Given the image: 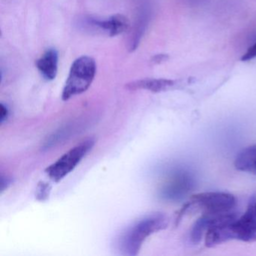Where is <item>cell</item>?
Wrapping results in <instances>:
<instances>
[{"mask_svg": "<svg viewBox=\"0 0 256 256\" xmlns=\"http://www.w3.org/2000/svg\"><path fill=\"white\" fill-rule=\"evenodd\" d=\"M168 226V218L162 212L148 214L128 226L120 236L118 247L124 256H137L146 238Z\"/></svg>", "mask_w": 256, "mask_h": 256, "instance_id": "6da1fadb", "label": "cell"}, {"mask_svg": "<svg viewBox=\"0 0 256 256\" xmlns=\"http://www.w3.org/2000/svg\"><path fill=\"white\" fill-rule=\"evenodd\" d=\"M232 240L247 242L256 241V220L244 214L232 221L212 226L205 234L206 247H214Z\"/></svg>", "mask_w": 256, "mask_h": 256, "instance_id": "7a4b0ae2", "label": "cell"}, {"mask_svg": "<svg viewBox=\"0 0 256 256\" xmlns=\"http://www.w3.org/2000/svg\"><path fill=\"white\" fill-rule=\"evenodd\" d=\"M236 200L233 194L224 192H205L193 194L178 212L176 222L192 210H199L203 214H224L234 211Z\"/></svg>", "mask_w": 256, "mask_h": 256, "instance_id": "3957f363", "label": "cell"}, {"mask_svg": "<svg viewBox=\"0 0 256 256\" xmlns=\"http://www.w3.org/2000/svg\"><path fill=\"white\" fill-rule=\"evenodd\" d=\"M96 73V64L92 58L82 56L74 61L62 92V100L68 101L89 89Z\"/></svg>", "mask_w": 256, "mask_h": 256, "instance_id": "277c9868", "label": "cell"}, {"mask_svg": "<svg viewBox=\"0 0 256 256\" xmlns=\"http://www.w3.org/2000/svg\"><path fill=\"white\" fill-rule=\"evenodd\" d=\"M95 139L88 138L70 149L46 169L49 178L58 182L71 173L95 145Z\"/></svg>", "mask_w": 256, "mask_h": 256, "instance_id": "5b68a950", "label": "cell"}, {"mask_svg": "<svg viewBox=\"0 0 256 256\" xmlns=\"http://www.w3.org/2000/svg\"><path fill=\"white\" fill-rule=\"evenodd\" d=\"M194 185L192 175L185 170L172 172L160 188V194L164 200L176 202L184 198Z\"/></svg>", "mask_w": 256, "mask_h": 256, "instance_id": "8992f818", "label": "cell"}, {"mask_svg": "<svg viewBox=\"0 0 256 256\" xmlns=\"http://www.w3.org/2000/svg\"><path fill=\"white\" fill-rule=\"evenodd\" d=\"M84 22V26L88 29L110 37L122 34L130 28V22L122 14H115L106 20L88 18L85 19Z\"/></svg>", "mask_w": 256, "mask_h": 256, "instance_id": "52a82bcc", "label": "cell"}, {"mask_svg": "<svg viewBox=\"0 0 256 256\" xmlns=\"http://www.w3.org/2000/svg\"><path fill=\"white\" fill-rule=\"evenodd\" d=\"M234 211L224 212V214H203V215L197 220L192 228L190 233V239L194 244L200 242L204 235L212 226L224 222L230 221L236 218Z\"/></svg>", "mask_w": 256, "mask_h": 256, "instance_id": "ba28073f", "label": "cell"}, {"mask_svg": "<svg viewBox=\"0 0 256 256\" xmlns=\"http://www.w3.org/2000/svg\"><path fill=\"white\" fill-rule=\"evenodd\" d=\"M176 85V82L168 79L146 78L132 82L126 84V88L130 90H145L152 92H161L172 89Z\"/></svg>", "mask_w": 256, "mask_h": 256, "instance_id": "9c48e42d", "label": "cell"}, {"mask_svg": "<svg viewBox=\"0 0 256 256\" xmlns=\"http://www.w3.org/2000/svg\"><path fill=\"white\" fill-rule=\"evenodd\" d=\"M58 53L55 49L50 48L36 61V65L42 77L47 80H53L58 71Z\"/></svg>", "mask_w": 256, "mask_h": 256, "instance_id": "30bf717a", "label": "cell"}, {"mask_svg": "<svg viewBox=\"0 0 256 256\" xmlns=\"http://www.w3.org/2000/svg\"><path fill=\"white\" fill-rule=\"evenodd\" d=\"M234 166L238 170L256 175V144L244 148L238 154Z\"/></svg>", "mask_w": 256, "mask_h": 256, "instance_id": "8fae6325", "label": "cell"}, {"mask_svg": "<svg viewBox=\"0 0 256 256\" xmlns=\"http://www.w3.org/2000/svg\"><path fill=\"white\" fill-rule=\"evenodd\" d=\"M50 190H52V187L49 184L42 181L37 186L36 194V198L41 202L47 200L50 196Z\"/></svg>", "mask_w": 256, "mask_h": 256, "instance_id": "7c38bea8", "label": "cell"}, {"mask_svg": "<svg viewBox=\"0 0 256 256\" xmlns=\"http://www.w3.org/2000/svg\"><path fill=\"white\" fill-rule=\"evenodd\" d=\"M244 214L250 218L256 220V192L250 199L246 210Z\"/></svg>", "mask_w": 256, "mask_h": 256, "instance_id": "4fadbf2b", "label": "cell"}, {"mask_svg": "<svg viewBox=\"0 0 256 256\" xmlns=\"http://www.w3.org/2000/svg\"><path fill=\"white\" fill-rule=\"evenodd\" d=\"M254 58H256V42L251 47L248 48L246 52L242 55L241 60L246 62V61L252 60Z\"/></svg>", "mask_w": 256, "mask_h": 256, "instance_id": "5bb4252c", "label": "cell"}, {"mask_svg": "<svg viewBox=\"0 0 256 256\" xmlns=\"http://www.w3.org/2000/svg\"><path fill=\"white\" fill-rule=\"evenodd\" d=\"M8 115H10V110H8V107L4 103H1V116H0L1 124H4L8 120Z\"/></svg>", "mask_w": 256, "mask_h": 256, "instance_id": "9a60e30c", "label": "cell"}, {"mask_svg": "<svg viewBox=\"0 0 256 256\" xmlns=\"http://www.w3.org/2000/svg\"><path fill=\"white\" fill-rule=\"evenodd\" d=\"M10 184H11V180L10 178L1 176V192H2L6 188H7Z\"/></svg>", "mask_w": 256, "mask_h": 256, "instance_id": "2e32d148", "label": "cell"}, {"mask_svg": "<svg viewBox=\"0 0 256 256\" xmlns=\"http://www.w3.org/2000/svg\"><path fill=\"white\" fill-rule=\"evenodd\" d=\"M168 59L167 55L158 54L152 58V62L154 64H160Z\"/></svg>", "mask_w": 256, "mask_h": 256, "instance_id": "e0dca14e", "label": "cell"}]
</instances>
